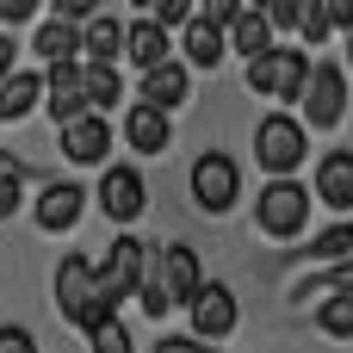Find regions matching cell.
<instances>
[{
	"mask_svg": "<svg viewBox=\"0 0 353 353\" xmlns=\"http://www.w3.org/2000/svg\"><path fill=\"white\" fill-rule=\"evenodd\" d=\"M316 285H323V292H353V261H347V267H335V273H323Z\"/></svg>",
	"mask_w": 353,
	"mask_h": 353,
	"instance_id": "cell-38",
	"label": "cell"
},
{
	"mask_svg": "<svg viewBox=\"0 0 353 353\" xmlns=\"http://www.w3.org/2000/svg\"><path fill=\"white\" fill-rule=\"evenodd\" d=\"M37 99H43V74H31V68H12V74L0 81V124H19V118H31V112H37Z\"/></svg>",
	"mask_w": 353,
	"mask_h": 353,
	"instance_id": "cell-22",
	"label": "cell"
},
{
	"mask_svg": "<svg viewBox=\"0 0 353 353\" xmlns=\"http://www.w3.org/2000/svg\"><path fill=\"white\" fill-rule=\"evenodd\" d=\"M323 19L329 31H353V0H323Z\"/></svg>",
	"mask_w": 353,
	"mask_h": 353,
	"instance_id": "cell-35",
	"label": "cell"
},
{
	"mask_svg": "<svg viewBox=\"0 0 353 353\" xmlns=\"http://www.w3.org/2000/svg\"><path fill=\"white\" fill-rule=\"evenodd\" d=\"M56 143H62L68 168H99L112 155V118L105 112H81L74 124H56Z\"/></svg>",
	"mask_w": 353,
	"mask_h": 353,
	"instance_id": "cell-8",
	"label": "cell"
},
{
	"mask_svg": "<svg viewBox=\"0 0 353 353\" xmlns=\"http://www.w3.org/2000/svg\"><path fill=\"white\" fill-rule=\"evenodd\" d=\"M99 211L112 217V223H137L143 211H149V186H143V174L137 168H105L99 174Z\"/></svg>",
	"mask_w": 353,
	"mask_h": 353,
	"instance_id": "cell-10",
	"label": "cell"
},
{
	"mask_svg": "<svg viewBox=\"0 0 353 353\" xmlns=\"http://www.w3.org/2000/svg\"><path fill=\"white\" fill-rule=\"evenodd\" d=\"M192 199H199V211H211V217H223V211L242 199V174H236V161H230L223 149H205V155L192 161Z\"/></svg>",
	"mask_w": 353,
	"mask_h": 353,
	"instance_id": "cell-7",
	"label": "cell"
},
{
	"mask_svg": "<svg viewBox=\"0 0 353 353\" xmlns=\"http://www.w3.org/2000/svg\"><path fill=\"white\" fill-rule=\"evenodd\" d=\"M254 230L273 236V242L304 236V230H310V192H304L292 174H285V180H267L261 199H254Z\"/></svg>",
	"mask_w": 353,
	"mask_h": 353,
	"instance_id": "cell-4",
	"label": "cell"
},
{
	"mask_svg": "<svg viewBox=\"0 0 353 353\" xmlns=\"http://www.w3.org/2000/svg\"><path fill=\"white\" fill-rule=\"evenodd\" d=\"M37 105L50 112V124H74V118L87 112L81 62H50V68H43V99H37Z\"/></svg>",
	"mask_w": 353,
	"mask_h": 353,
	"instance_id": "cell-11",
	"label": "cell"
},
{
	"mask_svg": "<svg viewBox=\"0 0 353 353\" xmlns=\"http://www.w3.org/2000/svg\"><path fill=\"white\" fill-rule=\"evenodd\" d=\"M223 43H230V50H236V56L248 62V56H261V50L273 43V25H267V19H261L254 6H242V12H236V19L223 25Z\"/></svg>",
	"mask_w": 353,
	"mask_h": 353,
	"instance_id": "cell-23",
	"label": "cell"
},
{
	"mask_svg": "<svg viewBox=\"0 0 353 353\" xmlns=\"http://www.w3.org/2000/svg\"><path fill=\"white\" fill-rule=\"evenodd\" d=\"M81 93H87V112H118L124 105L118 62H81Z\"/></svg>",
	"mask_w": 353,
	"mask_h": 353,
	"instance_id": "cell-21",
	"label": "cell"
},
{
	"mask_svg": "<svg viewBox=\"0 0 353 353\" xmlns=\"http://www.w3.org/2000/svg\"><path fill=\"white\" fill-rule=\"evenodd\" d=\"M56 310H62L74 329H87V335H93L105 316H118V310L105 304V292H99L87 254H62V267H56Z\"/></svg>",
	"mask_w": 353,
	"mask_h": 353,
	"instance_id": "cell-1",
	"label": "cell"
},
{
	"mask_svg": "<svg viewBox=\"0 0 353 353\" xmlns=\"http://www.w3.org/2000/svg\"><path fill=\"white\" fill-rule=\"evenodd\" d=\"M353 248V223H329L316 242H310V261H335V254H347Z\"/></svg>",
	"mask_w": 353,
	"mask_h": 353,
	"instance_id": "cell-26",
	"label": "cell"
},
{
	"mask_svg": "<svg viewBox=\"0 0 353 353\" xmlns=\"http://www.w3.org/2000/svg\"><path fill=\"white\" fill-rule=\"evenodd\" d=\"M168 56H174V31H168V25H155L149 12L124 25V56H118V62H137V68H155V62H168Z\"/></svg>",
	"mask_w": 353,
	"mask_h": 353,
	"instance_id": "cell-14",
	"label": "cell"
},
{
	"mask_svg": "<svg viewBox=\"0 0 353 353\" xmlns=\"http://www.w3.org/2000/svg\"><path fill=\"white\" fill-rule=\"evenodd\" d=\"M50 12H56V19H68V25H81V19H93V12H99V0H50Z\"/></svg>",
	"mask_w": 353,
	"mask_h": 353,
	"instance_id": "cell-33",
	"label": "cell"
},
{
	"mask_svg": "<svg viewBox=\"0 0 353 353\" xmlns=\"http://www.w3.org/2000/svg\"><path fill=\"white\" fill-rule=\"evenodd\" d=\"M242 6H254V12H261V6H267V0H242Z\"/></svg>",
	"mask_w": 353,
	"mask_h": 353,
	"instance_id": "cell-42",
	"label": "cell"
},
{
	"mask_svg": "<svg viewBox=\"0 0 353 353\" xmlns=\"http://www.w3.org/2000/svg\"><path fill=\"white\" fill-rule=\"evenodd\" d=\"M19 205H25V186H19V180H6V186H0V223H6V217H19Z\"/></svg>",
	"mask_w": 353,
	"mask_h": 353,
	"instance_id": "cell-36",
	"label": "cell"
},
{
	"mask_svg": "<svg viewBox=\"0 0 353 353\" xmlns=\"http://www.w3.org/2000/svg\"><path fill=\"white\" fill-rule=\"evenodd\" d=\"M118 137H124L137 155H161V149L174 143V124H168V112H155V105L137 99V105L124 112V130H118Z\"/></svg>",
	"mask_w": 353,
	"mask_h": 353,
	"instance_id": "cell-16",
	"label": "cell"
},
{
	"mask_svg": "<svg viewBox=\"0 0 353 353\" xmlns=\"http://www.w3.org/2000/svg\"><path fill=\"white\" fill-rule=\"evenodd\" d=\"M347 74H353V31H347Z\"/></svg>",
	"mask_w": 353,
	"mask_h": 353,
	"instance_id": "cell-40",
	"label": "cell"
},
{
	"mask_svg": "<svg viewBox=\"0 0 353 353\" xmlns=\"http://www.w3.org/2000/svg\"><path fill=\"white\" fill-rule=\"evenodd\" d=\"M137 304H143V310H149V316H155V323H161V316H168V310H174V304H168V292H161V279H155V273H143V285H137Z\"/></svg>",
	"mask_w": 353,
	"mask_h": 353,
	"instance_id": "cell-28",
	"label": "cell"
},
{
	"mask_svg": "<svg viewBox=\"0 0 353 353\" xmlns=\"http://www.w3.org/2000/svg\"><path fill=\"white\" fill-rule=\"evenodd\" d=\"M81 211H87L81 180H50V186L37 192V230H50V236L74 230V223H81Z\"/></svg>",
	"mask_w": 353,
	"mask_h": 353,
	"instance_id": "cell-12",
	"label": "cell"
},
{
	"mask_svg": "<svg viewBox=\"0 0 353 353\" xmlns=\"http://www.w3.org/2000/svg\"><path fill=\"white\" fill-rule=\"evenodd\" d=\"M155 353H217V347H211V341H199V335H161Z\"/></svg>",
	"mask_w": 353,
	"mask_h": 353,
	"instance_id": "cell-34",
	"label": "cell"
},
{
	"mask_svg": "<svg viewBox=\"0 0 353 353\" xmlns=\"http://www.w3.org/2000/svg\"><path fill=\"white\" fill-rule=\"evenodd\" d=\"M316 199L329 211H353V149H335L316 161Z\"/></svg>",
	"mask_w": 353,
	"mask_h": 353,
	"instance_id": "cell-19",
	"label": "cell"
},
{
	"mask_svg": "<svg viewBox=\"0 0 353 353\" xmlns=\"http://www.w3.org/2000/svg\"><path fill=\"white\" fill-rule=\"evenodd\" d=\"M43 12V0H0V31H19Z\"/></svg>",
	"mask_w": 353,
	"mask_h": 353,
	"instance_id": "cell-30",
	"label": "cell"
},
{
	"mask_svg": "<svg viewBox=\"0 0 353 353\" xmlns=\"http://www.w3.org/2000/svg\"><path fill=\"white\" fill-rule=\"evenodd\" d=\"M149 19L168 25V31H180V25L192 19V0H149Z\"/></svg>",
	"mask_w": 353,
	"mask_h": 353,
	"instance_id": "cell-29",
	"label": "cell"
},
{
	"mask_svg": "<svg viewBox=\"0 0 353 353\" xmlns=\"http://www.w3.org/2000/svg\"><path fill=\"white\" fill-rule=\"evenodd\" d=\"M186 93H192V74H186V62H155V68H143V105H155V112H174V105H186Z\"/></svg>",
	"mask_w": 353,
	"mask_h": 353,
	"instance_id": "cell-15",
	"label": "cell"
},
{
	"mask_svg": "<svg viewBox=\"0 0 353 353\" xmlns=\"http://www.w3.org/2000/svg\"><path fill=\"white\" fill-rule=\"evenodd\" d=\"M304 74H310V56H304V50H292V43H267L261 56H248V93H254V99L298 105Z\"/></svg>",
	"mask_w": 353,
	"mask_h": 353,
	"instance_id": "cell-2",
	"label": "cell"
},
{
	"mask_svg": "<svg viewBox=\"0 0 353 353\" xmlns=\"http://www.w3.org/2000/svg\"><path fill=\"white\" fill-rule=\"evenodd\" d=\"M130 6H137V12H149V0H130Z\"/></svg>",
	"mask_w": 353,
	"mask_h": 353,
	"instance_id": "cell-41",
	"label": "cell"
},
{
	"mask_svg": "<svg viewBox=\"0 0 353 353\" xmlns=\"http://www.w3.org/2000/svg\"><path fill=\"white\" fill-rule=\"evenodd\" d=\"M0 353H37L31 329H19V323H0Z\"/></svg>",
	"mask_w": 353,
	"mask_h": 353,
	"instance_id": "cell-32",
	"label": "cell"
},
{
	"mask_svg": "<svg viewBox=\"0 0 353 353\" xmlns=\"http://www.w3.org/2000/svg\"><path fill=\"white\" fill-rule=\"evenodd\" d=\"M316 329H323L329 341H353V292H329V298L316 304Z\"/></svg>",
	"mask_w": 353,
	"mask_h": 353,
	"instance_id": "cell-24",
	"label": "cell"
},
{
	"mask_svg": "<svg viewBox=\"0 0 353 353\" xmlns=\"http://www.w3.org/2000/svg\"><path fill=\"white\" fill-rule=\"evenodd\" d=\"M93 353H130V329H124L118 316H105V323L93 329Z\"/></svg>",
	"mask_w": 353,
	"mask_h": 353,
	"instance_id": "cell-27",
	"label": "cell"
},
{
	"mask_svg": "<svg viewBox=\"0 0 353 353\" xmlns=\"http://www.w3.org/2000/svg\"><path fill=\"white\" fill-rule=\"evenodd\" d=\"M192 12H199L205 25H230V19L242 12V0H192Z\"/></svg>",
	"mask_w": 353,
	"mask_h": 353,
	"instance_id": "cell-31",
	"label": "cell"
},
{
	"mask_svg": "<svg viewBox=\"0 0 353 353\" xmlns=\"http://www.w3.org/2000/svg\"><path fill=\"white\" fill-rule=\"evenodd\" d=\"M143 273H149V248H143L137 236H112V254L93 267V279H99V292H105V304H112V310L137 298Z\"/></svg>",
	"mask_w": 353,
	"mask_h": 353,
	"instance_id": "cell-6",
	"label": "cell"
},
{
	"mask_svg": "<svg viewBox=\"0 0 353 353\" xmlns=\"http://www.w3.org/2000/svg\"><path fill=\"white\" fill-rule=\"evenodd\" d=\"M31 50H37V62H81V25H68V19L50 12L31 31Z\"/></svg>",
	"mask_w": 353,
	"mask_h": 353,
	"instance_id": "cell-20",
	"label": "cell"
},
{
	"mask_svg": "<svg viewBox=\"0 0 353 353\" xmlns=\"http://www.w3.org/2000/svg\"><path fill=\"white\" fill-rule=\"evenodd\" d=\"M298 105H304V112H298L304 130H335L341 112H347V68H341V62H310Z\"/></svg>",
	"mask_w": 353,
	"mask_h": 353,
	"instance_id": "cell-5",
	"label": "cell"
},
{
	"mask_svg": "<svg viewBox=\"0 0 353 353\" xmlns=\"http://www.w3.org/2000/svg\"><path fill=\"white\" fill-rule=\"evenodd\" d=\"M155 279H161L168 304H186V298L205 285V267H199V254H192L186 242H174V248H161V261H155Z\"/></svg>",
	"mask_w": 353,
	"mask_h": 353,
	"instance_id": "cell-13",
	"label": "cell"
},
{
	"mask_svg": "<svg viewBox=\"0 0 353 353\" xmlns=\"http://www.w3.org/2000/svg\"><path fill=\"white\" fill-rule=\"evenodd\" d=\"M180 56H186V68H217L223 56H230V43H223V25H205L199 12L180 25Z\"/></svg>",
	"mask_w": 353,
	"mask_h": 353,
	"instance_id": "cell-18",
	"label": "cell"
},
{
	"mask_svg": "<svg viewBox=\"0 0 353 353\" xmlns=\"http://www.w3.org/2000/svg\"><path fill=\"white\" fill-rule=\"evenodd\" d=\"M118 56H124V19L118 12L81 19V62H118Z\"/></svg>",
	"mask_w": 353,
	"mask_h": 353,
	"instance_id": "cell-17",
	"label": "cell"
},
{
	"mask_svg": "<svg viewBox=\"0 0 353 353\" xmlns=\"http://www.w3.org/2000/svg\"><path fill=\"white\" fill-rule=\"evenodd\" d=\"M12 68H19V37H12V31H0V81H6Z\"/></svg>",
	"mask_w": 353,
	"mask_h": 353,
	"instance_id": "cell-37",
	"label": "cell"
},
{
	"mask_svg": "<svg viewBox=\"0 0 353 353\" xmlns=\"http://www.w3.org/2000/svg\"><path fill=\"white\" fill-rule=\"evenodd\" d=\"M6 180H25V161H19L12 149H0V186H6Z\"/></svg>",
	"mask_w": 353,
	"mask_h": 353,
	"instance_id": "cell-39",
	"label": "cell"
},
{
	"mask_svg": "<svg viewBox=\"0 0 353 353\" xmlns=\"http://www.w3.org/2000/svg\"><path fill=\"white\" fill-rule=\"evenodd\" d=\"M292 31H298V37L310 43V50L335 37V31H329V19H323V0H304V6H298V25H292Z\"/></svg>",
	"mask_w": 353,
	"mask_h": 353,
	"instance_id": "cell-25",
	"label": "cell"
},
{
	"mask_svg": "<svg viewBox=\"0 0 353 353\" xmlns=\"http://www.w3.org/2000/svg\"><path fill=\"white\" fill-rule=\"evenodd\" d=\"M186 316H192V335L199 341H230L236 335V292L230 285H217V279H205L192 298H186Z\"/></svg>",
	"mask_w": 353,
	"mask_h": 353,
	"instance_id": "cell-9",
	"label": "cell"
},
{
	"mask_svg": "<svg viewBox=\"0 0 353 353\" xmlns=\"http://www.w3.org/2000/svg\"><path fill=\"white\" fill-rule=\"evenodd\" d=\"M304 155H310V130L298 124V112H267V118L254 124V161H261L273 180L298 174Z\"/></svg>",
	"mask_w": 353,
	"mask_h": 353,
	"instance_id": "cell-3",
	"label": "cell"
}]
</instances>
